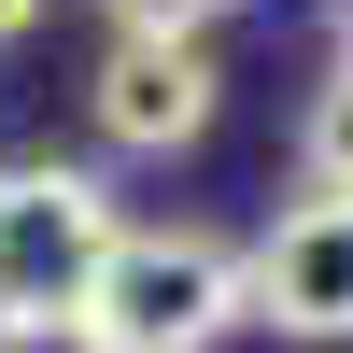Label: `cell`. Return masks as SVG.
Masks as SVG:
<instances>
[{
	"label": "cell",
	"instance_id": "5",
	"mask_svg": "<svg viewBox=\"0 0 353 353\" xmlns=\"http://www.w3.org/2000/svg\"><path fill=\"white\" fill-rule=\"evenodd\" d=\"M297 198H353V57L297 99Z\"/></svg>",
	"mask_w": 353,
	"mask_h": 353
},
{
	"label": "cell",
	"instance_id": "1",
	"mask_svg": "<svg viewBox=\"0 0 353 353\" xmlns=\"http://www.w3.org/2000/svg\"><path fill=\"white\" fill-rule=\"evenodd\" d=\"M85 339L99 353H212L226 325H254L241 311V254L212 241V226H113L99 283H85Z\"/></svg>",
	"mask_w": 353,
	"mask_h": 353
},
{
	"label": "cell",
	"instance_id": "7",
	"mask_svg": "<svg viewBox=\"0 0 353 353\" xmlns=\"http://www.w3.org/2000/svg\"><path fill=\"white\" fill-rule=\"evenodd\" d=\"M0 353H99L85 311H0Z\"/></svg>",
	"mask_w": 353,
	"mask_h": 353
},
{
	"label": "cell",
	"instance_id": "9",
	"mask_svg": "<svg viewBox=\"0 0 353 353\" xmlns=\"http://www.w3.org/2000/svg\"><path fill=\"white\" fill-rule=\"evenodd\" d=\"M339 57H353V0H339Z\"/></svg>",
	"mask_w": 353,
	"mask_h": 353
},
{
	"label": "cell",
	"instance_id": "6",
	"mask_svg": "<svg viewBox=\"0 0 353 353\" xmlns=\"http://www.w3.org/2000/svg\"><path fill=\"white\" fill-rule=\"evenodd\" d=\"M99 14H113V43H212L226 0H99Z\"/></svg>",
	"mask_w": 353,
	"mask_h": 353
},
{
	"label": "cell",
	"instance_id": "2",
	"mask_svg": "<svg viewBox=\"0 0 353 353\" xmlns=\"http://www.w3.org/2000/svg\"><path fill=\"white\" fill-rule=\"evenodd\" d=\"M113 254V198L85 170H0V311H71Z\"/></svg>",
	"mask_w": 353,
	"mask_h": 353
},
{
	"label": "cell",
	"instance_id": "3",
	"mask_svg": "<svg viewBox=\"0 0 353 353\" xmlns=\"http://www.w3.org/2000/svg\"><path fill=\"white\" fill-rule=\"evenodd\" d=\"M241 311L269 339H353V198H283L241 254Z\"/></svg>",
	"mask_w": 353,
	"mask_h": 353
},
{
	"label": "cell",
	"instance_id": "4",
	"mask_svg": "<svg viewBox=\"0 0 353 353\" xmlns=\"http://www.w3.org/2000/svg\"><path fill=\"white\" fill-rule=\"evenodd\" d=\"M85 113H99L113 156H184L212 128V43H113L99 85H85Z\"/></svg>",
	"mask_w": 353,
	"mask_h": 353
},
{
	"label": "cell",
	"instance_id": "8",
	"mask_svg": "<svg viewBox=\"0 0 353 353\" xmlns=\"http://www.w3.org/2000/svg\"><path fill=\"white\" fill-rule=\"evenodd\" d=\"M28 14H43V0H0V43H14V28H28Z\"/></svg>",
	"mask_w": 353,
	"mask_h": 353
}]
</instances>
